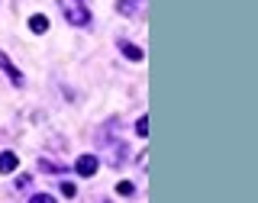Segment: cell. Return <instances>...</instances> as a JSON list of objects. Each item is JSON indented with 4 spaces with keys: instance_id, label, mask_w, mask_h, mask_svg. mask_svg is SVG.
<instances>
[{
    "instance_id": "6da1fadb",
    "label": "cell",
    "mask_w": 258,
    "mask_h": 203,
    "mask_svg": "<svg viewBox=\"0 0 258 203\" xmlns=\"http://www.w3.org/2000/svg\"><path fill=\"white\" fill-rule=\"evenodd\" d=\"M64 20L71 23V26H91V7H87V0H58Z\"/></svg>"
},
{
    "instance_id": "7a4b0ae2",
    "label": "cell",
    "mask_w": 258,
    "mask_h": 203,
    "mask_svg": "<svg viewBox=\"0 0 258 203\" xmlns=\"http://www.w3.org/2000/svg\"><path fill=\"white\" fill-rule=\"evenodd\" d=\"M97 168H100L97 155H81V158L75 161V171H78L81 177H94V174H97Z\"/></svg>"
},
{
    "instance_id": "3957f363",
    "label": "cell",
    "mask_w": 258,
    "mask_h": 203,
    "mask_svg": "<svg viewBox=\"0 0 258 203\" xmlns=\"http://www.w3.org/2000/svg\"><path fill=\"white\" fill-rule=\"evenodd\" d=\"M0 68H4L7 75H10L13 87H23V84H26V78H23V75H20V68H16V64H13L10 58H7V52H0Z\"/></svg>"
},
{
    "instance_id": "277c9868",
    "label": "cell",
    "mask_w": 258,
    "mask_h": 203,
    "mask_svg": "<svg viewBox=\"0 0 258 203\" xmlns=\"http://www.w3.org/2000/svg\"><path fill=\"white\" fill-rule=\"evenodd\" d=\"M16 165H20V158L13 152H0V174H13Z\"/></svg>"
},
{
    "instance_id": "5b68a950",
    "label": "cell",
    "mask_w": 258,
    "mask_h": 203,
    "mask_svg": "<svg viewBox=\"0 0 258 203\" xmlns=\"http://www.w3.org/2000/svg\"><path fill=\"white\" fill-rule=\"evenodd\" d=\"M29 29L36 32V36H42V32L48 29V16H42V13H32V16H29Z\"/></svg>"
},
{
    "instance_id": "8992f818",
    "label": "cell",
    "mask_w": 258,
    "mask_h": 203,
    "mask_svg": "<svg viewBox=\"0 0 258 203\" xmlns=\"http://www.w3.org/2000/svg\"><path fill=\"white\" fill-rule=\"evenodd\" d=\"M119 52H123L126 58H133V61H142L145 58V52H142L139 45H133V42H119Z\"/></svg>"
},
{
    "instance_id": "52a82bcc",
    "label": "cell",
    "mask_w": 258,
    "mask_h": 203,
    "mask_svg": "<svg viewBox=\"0 0 258 203\" xmlns=\"http://www.w3.org/2000/svg\"><path fill=\"white\" fill-rule=\"evenodd\" d=\"M116 193H119V197H133V193H136V187H133L129 181H119V184H116Z\"/></svg>"
},
{
    "instance_id": "ba28073f",
    "label": "cell",
    "mask_w": 258,
    "mask_h": 203,
    "mask_svg": "<svg viewBox=\"0 0 258 203\" xmlns=\"http://www.w3.org/2000/svg\"><path fill=\"white\" fill-rule=\"evenodd\" d=\"M136 136H142V139L149 136V119H145V116H139V119H136Z\"/></svg>"
},
{
    "instance_id": "9c48e42d",
    "label": "cell",
    "mask_w": 258,
    "mask_h": 203,
    "mask_svg": "<svg viewBox=\"0 0 258 203\" xmlns=\"http://www.w3.org/2000/svg\"><path fill=\"white\" fill-rule=\"evenodd\" d=\"M29 203H58V200L48 197V193H36V197H29Z\"/></svg>"
},
{
    "instance_id": "30bf717a",
    "label": "cell",
    "mask_w": 258,
    "mask_h": 203,
    "mask_svg": "<svg viewBox=\"0 0 258 203\" xmlns=\"http://www.w3.org/2000/svg\"><path fill=\"white\" fill-rule=\"evenodd\" d=\"M61 193H64V197H75V193H78V187H75L71 181H64V184H61Z\"/></svg>"
},
{
    "instance_id": "8fae6325",
    "label": "cell",
    "mask_w": 258,
    "mask_h": 203,
    "mask_svg": "<svg viewBox=\"0 0 258 203\" xmlns=\"http://www.w3.org/2000/svg\"><path fill=\"white\" fill-rule=\"evenodd\" d=\"M116 10L123 13V16H129V13H133V4H129V0H119V4H116Z\"/></svg>"
}]
</instances>
